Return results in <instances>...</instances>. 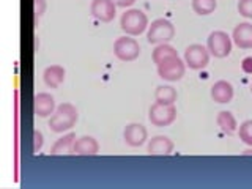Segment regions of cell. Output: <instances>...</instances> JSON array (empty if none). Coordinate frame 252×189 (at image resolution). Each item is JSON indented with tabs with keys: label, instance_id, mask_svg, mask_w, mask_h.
<instances>
[{
	"label": "cell",
	"instance_id": "6da1fadb",
	"mask_svg": "<svg viewBox=\"0 0 252 189\" xmlns=\"http://www.w3.org/2000/svg\"><path fill=\"white\" fill-rule=\"evenodd\" d=\"M79 118L77 109L71 102H62L60 106H57L55 112L51 115L49 120V128L52 132H65L69 131L76 125Z\"/></svg>",
	"mask_w": 252,
	"mask_h": 189
},
{
	"label": "cell",
	"instance_id": "7a4b0ae2",
	"mask_svg": "<svg viewBox=\"0 0 252 189\" xmlns=\"http://www.w3.org/2000/svg\"><path fill=\"white\" fill-rule=\"evenodd\" d=\"M120 27L126 35L129 36H139L145 32L148 27V18L147 14L137 10V8H129L122 14L120 19Z\"/></svg>",
	"mask_w": 252,
	"mask_h": 189
},
{
	"label": "cell",
	"instance_id": "3957f363",
	"mask_svg": "<svg viewBox=\"0 0 252 189\" xmlns=\"http://www.w3.org/2000/svg\"><path fill=\"white\" fill-rule=\"evenodd\" d=\"M175 36V27L173 24L167 19H155L152 24L148 26V33L147 39L150 44H164L169 43L170 39Z\"/></svg>",
	"mask_w": 252,
	"mask_h": 189
},
{
	"label": "cell",
	"instance_id": "277c9868",
	"mask_svg": "<svg viewBox=\"0 0 252 189\" xmlns=\"http://www.w3.org/2000/svg\"><path fill=\"white\" fill-rule=\"evenodd\" d=\"M185 73H186V63L178 55L164 60L161 65H158V74H159L161 79L169 82H177L180 79H183Z\"/></svg>",
	"mask_w": 252,
	"mask_h": 189
},
{
	"label": "cell",
	"instance_id": "5b68a950",
	"mask_svg": "<svg viewBox=\"0 0 252 189\" xmlns=\"http://www.w3.org/2000/svg\"><path fill=\"white\" fill-rule=\"evenodd\" d=\"M207 47L216 59H224L232 52V38L222 30L211 32L207 39Z\"/></svg>",
	"mask_w": 252,
	"mask_h": 189
},
{
	"label": "cell",
	"instance_id": "8992f818",
	"mask_svg": "<svg viewBox=\"0 0 252 189\" xmlns=\"http://www.w3.org/2000/svg\"><path fill=\"white\" fill-rule=\"evenodd\" d=\"M148 118L152 125L155 126H169L175 122L177 118V109L173 104H161V102H155L148 110Z\"/></svg>",
	"mask_w": 252,
	"mask_h": 189
},
{
	"label": "cell",
	"instance_id": "52a82bcc",
	"mask_svg": "<svg viewBox=\"0 0 252 189\" xmlns=\"http://www.w3.org/2000/svg\"><path fill=\"white\" fill-rule=\"evenodd\" d=\"M114 54L122 62H132L140 55V46L134 38L120 36L114 43Z\"/></svg>",
	"mask_w": 252,
	"mask_h": 189
},
{
	"label": "cell",
	"instance_id": "ba28073f",
	"mask_svg": "<svg viewBox=\"0 0 252 189\" xmlns=\"http://www.w3.org/2000/svg\"><path fill=\"white\" fill-rule=\"evenodd\" d=\"M185 63L191 69H203L210 63V51L202 44H191L185 51Z\"/></svg>",
	"mask_w": 252,
	"mask_h": 189
},
{
	"label": "cell",
	"instance_id": "9c48e42d",
	"mask_svg": "<svg viewBox=\"0 0 252 189\" xmlns=\"http://www.w3.org/2000/svg\"><path fill=\"white\" fill-rule=\"evenodd\" d=\"M117 5L112 0H93L90 5V13L99 22H110L115 18Z\"/></svg>",
	"mask_w": 252,
	"mask_h": 189
},
{
	"label": "cell",
	"instance_id": "30bf717a",
	"mask_svg": "<svg viewBox=\"0 0 252 189\" xmlns=\"http://www.w3.org/2000/svg\"><path fill=\"white\" fill-rule=\"evenodd\" d=\"M147 137H148L147 128L140 123H129L123 131V139L126 142V145H129V147L144 145Z\"/></svg>",
	"mask_w": 252,
	"mask_h": 189
},
{
	"label": "cell",
	"instance_id": "8fae6325",
	"mask_svg": "<svg viewBox=\"0 0 252 189\" xmlns=\"http://www.w3.org/2000/svg\"><path fill=\"white\" fill-rule=\"evenodd\" d=\"M33 107H35V115L36 117H51V114L55 112V99L51 93H38L33 98Z\"/></svg>",
	"mask_w": 252,
	"mask_h": 189
},
{
	"label": "cell",
	"instance_id": "7c38bea8",
	"mask_svg": "<svg viewBox=\"0 0 252 189\" xmlns=\"http://www.w3.org/2000/svg\"><path fill=\"white\" fill-rule=\"evenodd\" d=\"M232 39L240 49H252V24L240 22L233 29Z\"/></svg>",
	"mask_w": 252,
	"mask_h": 189
},
{
	"label": "cell",
	"instance_id": "4fadbf2b",
	"mask_svg": "<svg viewBox=\"0 0 252 189\" xmlns=\"http://www.w3.org/2000/svg\"><path fill=\"white\" fill-rule=\"evenodd\" d=\"M147 152H148V155H152V156L170 155L173 152V142L167 136H155L152 140L148 142Z\"/></svg>",
	"mask_w": 252,
	"mask_h": 189
},
{
	"label": "cell",
	"instance_id": "5bb4252c",
	"mask_svg": "<svg viewBox=\"0 0 252 189\" xmlns=\"http://www.w3.org/2000/svg\"><path fill=\"white\" fill-rule=\"evenodd\" d=\"M98 152H99V144H98V140L92 136L79 137V139H76L74 145H73V153L81 155V156L96 155Z\"/></svg>",
	"mask_w": 252,
	"mask_h": 189
},
{
	"label": "cell",
	"instance_id": "9a60e30c",
	"mask_svg": "<svg viewBox=\"0 0 252 189\" xmlns=\"http://www.w3.org/2000/svg\"><path fill=\"white\" fill-rule=\"evenodd\" d=\"M65 74H66V71L63 66L51 65L44 69L43 81L47 87H49V89H57V87H60L63 84V81H65Z\"/></svg>",
	"mask_w": 252,
	"mask_h": 189
},
{
	"label": "cell",
	"instance_id": "2e32d148",
	"mask_svg": "<svg viewBox=\"0 0 252 189\" xmlns=\"http://www.w3.org/2000/svg\"><path fill=\"white\" fill-rule=\"evenodd\" d=\"M211 98L219 104H225L230 102L233 98V87L230 82L227 81H218L215 85L211 87Z\"/></svg>",
	"mask_w": 252,
	"mask_h": 189
},
{
	"label": "cell",
	"instance_id": "e0dca14e",
	"mask_svg": "<svg viewBox=\"0 0 252 189\" xmlns=\"http://www.w3.org/2000/svg\"><path fill=\"white\" fill-rule=\"evenodd\" d=\"M218 126L220 129H222V132L228 134V136H232V134L236 132V129H238V123H236V118L233 117L232 112H228V110H222V112L218 114Z\"/></svg>",
	"mask_w": 252,
	"mask_h": 189
},
{
	"label": "cell",
	"instance_id": "ac0fdd59",
	"mask_svg": "<svg viewBox=\"0 0 252 189\" xmlns=\"http://www.w3.org/2000/svg\"><path fill=\"white\" fill-rule=\"evenodd\" d=\"M76 142V134L68 132L63 137L55 140V144L51 148V155H60V153H73V145Z\"/></svg>",
	"mask_w": 252,
	"mask_h": 189
},
{
	"label": "cell",
	"instance_id": "d6986e66",
	"mask_svg": "<svg viewBox=\"0 0 252 189\" xmlns=\"http://www.w3.org/2000/svg\"><path fill=\"white\" fill-rule=\"evenodd\" d=\"M177 98H178V93L173 87L170 85L156 87V92H155L156 102H161V104H175Z\"/></svg>",
	"mask_w": 252,
	"mask_h": 189
},
{
	"label": "cell",
	"instance_id": "ffe728a7",
	"mask_svg": "<svg viewBox=\"0 0 252 189\" xmlns=\"http://www.w3.org/2000/svg\"><path fill=\"white\" fill-rule=\"evenodd\" d=\"M175 55H178L175 47H172L170 44L164 43V44H156V47L153 49V54H152V59L156 65H161L164 60H167L170 57H175Z\"/></svg>",
	"mask_w": 252,
	"mask_h": 189
},
{
	"label": "cell",
	"instance_id": "44dd1931",
	"mask_svg": "<svg viewBox=\"0 0 252 189\" xmlns=\"http://www.w3.org/2000/svg\"><path fill=\"white\" fill-rule=\"evenodd\" d=\"M218 6L216 0H192V10L199 16H208L215 13Z\"/></svg>",
	"mask_w": 252,
	"mask_h": 189
},
{
	"label": "cell",
	"instance_id": "7402d4cb",
	"mask_svg": "<svg viewBox=\"0 0 252 189\" xmlns=\"http://www.w3.org/2000/svg\"><path fill=\"white\" fill-rule=\"evenodd\" d=\"M240 139L244 142L246 145L252 147V120H246L240 125Z\"/></svg>",
	"mask_w": 252,
	"mask_h": 189
},
{
	"label": "cell",
	"instance_id": "603a6c76",
	"mask_svg": "<svg viewBox=\"0 0 252 189\" xmlns=\"http://www.w3.org/2000/svg\"><path fill=\"white\" fill-rule=\"evenodd\" d=\"M238 13L243 18L252 19V0H240L238 2Z\"/></svg>",
	"mask_w": 252,
	"mask_h": 189
},
{
	"label": "cell",
	"instance_id": "cb8c5ba5",
	"mask_svg": "<svg viewBox=\"0 0 252 189\" xmlns=\"http://www.w3.org/2000/svg\"><path fill=\"white\" fill-rule=\"evenodd\" d=\"M43 144H44V136H43V132L36 129V131L33 132V152L38 153L39 150L43 148Z\"/></svg>",
	"mask_w": 252,
	"mask_h": 189
},
{
	"label": "cell",
	"instance_id": "d4e9b609",
	"mask_svg": "<svg viewBox=\"0 0 252 189\" xmlns=\"http://www.w3.org/2000/svg\"><path fill=\"white\" fill-rule=\"evenodd\" d=\"M46 8H47L46 0H35V18H36V22L44 14Z\"/></svg>",
	"mask_w": 252,
	"mask_h": 189
},
{
	"label": "cell",
	"instance_id": "484cf974",
	"mask_svg": "<svg viewBox=\"0 0 252 189\" xmlns=\"http://www.w3.org/2000/svg\"><path fill=\"white\" fill-rule=\"evenodd\" d=\"M241 68L246 74H252V57H246L241 62Z\"/></svg>",
	"mask_w": 252,
	"mask_h": 189
},
{
	"label": "cell",
	"instance_id": "4316f807",
	"mask_svg": "<svg viewBox=\"0 0 252 189\" xmlns=\"http://www.w3.org/2000/svg\"><path fill=\"white\" fill-rule=\"evenodd\" d=\"M112 2L120 8H129L136 3V0H112Z\"/></svg>",
	"mask_w": 252,
	"mask_h": 189
},
{
	"label": "cell",
	"instance_id": "83f0119b",
	"mask_svg": "<svg viewBox=\"0 0 252 189\" xmlns=\"http://www.w3.org/2000/svg\"><path fill=\"white\" fill-rule=\"evenodd\" d=\"M251 92H252V87H251Z\"/></svg>",
	"mask_w": 252,
	"mask_h": 189
}]
</instances>
